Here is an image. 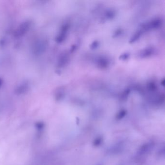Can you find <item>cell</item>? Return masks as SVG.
<instances>
[{"label": "cell", "instance_id": "6da1fadb", "mask_svg": "<svg viewBox=\"0 0 165 165\" xmlns=\"http://www.w3.org/2000/svg\"><path fill=\"white\" fill-rule=\"evenodd\" d=\"M30 26V22L29 21H26L23 23L15 32V36L20 37L24 35L29 30Z\"/></svg>", "mask_w": 165, "mask_h": 165}, {"label": "cell", "instance_id": "7a4b0ae2", "mask_svg": "<svg viewBox=\"0 0 165 165\" xmlns=\"http://www.w3.org/2000/svg\"><path fill=\"white\" fill-rule=\"evenodd\" d=\"M2 83V81L1 80V79H0V86H1Z\"/></svg>", "mask_w": 165, "mask_h": 165}]
</instances>
